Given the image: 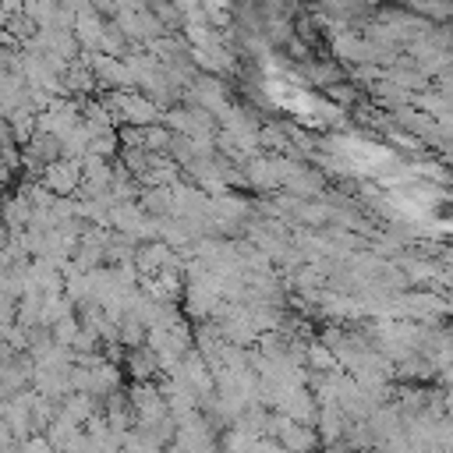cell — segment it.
Returning <instances> with one entry per match:
<instances>
[{"mask_svg":"<svg viewBox=\"0 0 453 453\" xmlns=\"http://www.w3.org/2000/svg\"><path fill=\"white\" fill-rule=\"evenodd\" d=\"M35 180H39L53 198H74L78 188H81V166L71 163V159H57V163L42 166Z\"/></svg>","mask_w":453,"mask_h":453,"instance_id":"6da1fadb","label":"cell"},{"mask_svg":"<svg viewBox=\"0 0 453 453\" xmlns=\"http://www.w3.org/2000/svg\"><path fill=\"white\" fill-rule=\"evenodd\" d=\"M78 103L74 99H53L42 113H35V131L42 134H53V138H64L67 131L78 127Z\"/></svg>","mask_w":453,"mask_h":453,"instance_id":"7a4b0ae2","label":"cell"},{"mask_svg":"<svg viewBox=\"0 0 453 453\" xmlns=\"http://www.w3.org/2000/svg\"><path fill=\"white\" fill-rule=\"evenodd\" d=\"M120 372H127L131 382H156L159 379V365H156V354L142 343L134 350H124L120 357Z\"/></svg>","mask_w":453,"mask_h":453,"instance_id":"3957f363","label":"cell"},{"mask_svg":"<svg viewBox=\"0 0 453 453\" xmlns=\"http://www.w3.org/2000/svg\"><path fill=\"white\" fill-rule=\"evenodd\" d=\"M99 407H103V400L85 396V393H71V396H64V400H60V414H64L67 421H74L78 428H81L88 418H96V414H99Z\"/></svg>","mask_w":453,"mask_h":453,"instance_id":"277c9868","label":"cell"},{"mask_svg":"<svg viewBox=\"0 0 453 453\" xmlns=\"http://www.w3.org/2000/svg\"><path fill=\"white\" fill-rule=\"evenodd\" d=\"M67 315H74V304L64 297V290L60 294H42V304H39V326H46V329H53L60 319H67Z\"/></svg>","mask_w":453,"mask_h":453,"instance_id":"5b68a950","label":"cell"},{"mask_svg":"<svg viewBox=\"0 0 453 453\" xmlns=\"http://www.w3.org/2000/svg\"><path fill=\"white\" fill-rule=\"evenodd\" d=\"M294 219H301V223H311V226H329L333 223V205L329 202H301L297 209H294Z\"/></svg>","mask_w":453,"mask_h":453,"instance_id":"8992f818","label":"cell"},{"mask_svg":"<svg viewBox=\"0 0 453 453\" xmlns=\"http://www.w3.org/2000/svg\"><path fill=\"white\" fill-rule=\"evenodd\" d=\"M117 343H120V350H134V347H142V343H145V326H142L138 319L124 315V319L117 322Z\"/></svg>","mask_w":453,"mask_h":453,"instance_id":"52a82bcc","label":"cell"},{"mask_svg":"<svg viewBox=\"0 0 453 453\" xmlns=\"http://www.w3.org/2000/svg\"><path fill=\"white\" fill-rule=\"evenodd\" d=\"M322 453H347V449H343V446L336 442V446H322Z\"/></svg>","mask_w":453,"mask_h":453,"instance_id":"ba28073f","label":"cell"},{"mask_svg":"<svg viewBox=\"0 0 453 453\" xmlns=\"http://www.w3.org/2000/svg\"><path fill=\"white\" fill-rule=\"evenodd\" d=\"M4 244H7V226L0 223V248H4Z\"/></svg>","mask_w":453,"mask_h":453,"instance_id":"9c48e42d","label":"cell"}]
</instances>
